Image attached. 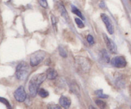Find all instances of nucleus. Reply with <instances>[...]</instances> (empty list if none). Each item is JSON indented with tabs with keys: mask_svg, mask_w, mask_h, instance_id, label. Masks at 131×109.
Masks as SVG:
<instances>
[{
	"mask_svg": "<svg viewBox=\"0 0 131 109\" xmlns=\"http://www.w3.org/2000/svg\"><path fill=\"white\" fill-rule=\"evenodd\" d=\"M38 94H39V96H40V97H43V98L47 97V96H49V93L48 91H46V90H45V89H43V88H40V89L38 90Z\"/></svg>",
	"mask_w": 131,
	"mask_h": 109,
	"instance_id": "obj_16",
	"label": "nucleus"
},
{
	"mask_svg": "<svg viewBox=\"0 0 131 109\" xmlns=\"http://www.w3.org/2000/svg\"><path fill=\"white\" fill-rule=\"evenodd\" d=\"M75 65L78 71L82 73H88L92 67L90 62L86 58L81 56L75 57Z\"/></svg>",
	"mask_w": 131,
	"mask_h": 109,
	"instance_id": "obj_2",
	"label": "nucleus"
},
{
	"mask_svg": "<svg viewBox=\"0 0 131 109\" xmlns=\"http://www.w3.org/2000/svg\"><path fill=\"white\" fill-rule=\"evenodd\" d=\"M72 12L73 14H75V15H77L78 16H79V17L81 18L83 20H84V16L83 15V14H82V13L81 12L80 10H79V9L78 8H76L75 6H72Z\"/></svg>",
	"mask_w": 131,
	"mask_h": 109,
	"instance_id": "obj_14",
	"label": "nucleus"
},
{
	"mask_svg": "<svg viewBox=\"0 0 131 109\" xmlns=\"http://www.w3.org/2000/svg\"><path fill=\"white\" fill-rule=\"evenodd\" d=\"M86 40L87 41H88V43H89L90 45H93V44L95 43L94 38H93V37L92 35H88L86 37Z\"/></svg>",
	"mask_w": 131,
	"mask_h": 109,
	"instance_id": "obj_23",
	"label": "nucleus"
},
{
	"mask_svg": "<svg viewBox=\"0 0 131 109\" xmlns=\"http://www.w3.org/2000/svg\"><path fill=\"white\" fill-rule=\"evenodd\" d=\"M14 97L18 102H23L26 99V93L24 87L20 86L14 92Z\"/></svg>",
	"mask_w": 131,
	"mask_h": 109,
	"instance_id": "obj_6",
	"label": "nucleus"
},
{
	"mask_svg": "<svg viewBox=\"0 0 131 109\" xmlns=\"http://www.w3.org/2000/svg\"><path fill=\"white\" fill-rule=\"evenodd\" d=\"M38 1H39L40 5L42 7L44 8H46L47 7V6H48L47 0H38Z\"/></svg>",
	"mask_w": 131,
	"mask_h": 109,
	"instance_id": "obj_25",
	"label": "nucleus"
},
{
	"mask_svg": "<svg viewBox=\"0 0 131 109\" xmlns=\"http://www.w3.org/2000/svg\"><path fill=\"white\" fill-rule=\"evenodd\" d=\"M75 23H76L77 26H78L79 28H83L84 27V23L82 21L81 19H80L79 18H75Z\"/></svg>",
	"mask_w": 131,
	"mask_h": 109,
	"instance_id": "obj_20",
	"label": "nucleus"
},
{
	"mask_svg": "<svg viewBox=\"0 0 131 109\" xmlns=\"http://www.w3.org/2000/svg\"><path fill=\"white\" fill-rule=\"evenodd\" d=\"M47 78L46 73H40L34 75L29 82V91L31 97H35L40 89V85Z\"/></svg>",
	"mask_w": 131,
	"mask_h": 109,
	"instance_id": "obj_1",
	"label": "nucleus"
},
{
	"mask_svg": "<svg viewBox=\"0 0 131 109\" xmlns=\"http://www.w3.org/2000/svg\"><path fill=\"white\" fill-rule=\"evenodd\" d=\"M95 103L100 108H105L107 106V104L105 101H102V100H97L95 101Z\"/></svg>",
	"mask_w": 131,
	"mask_h": 109,
	"instance_id": "obj_17",
	"label": "nucleus"
},
{
	"mask_svg": "<svg viewBox=\"0 0 131 109\" xmlns=\"http://www.w3.org/2000/svg\"><path fill=\"white\" fill-rule=\"evenodd\" d=\"M29 73V66L25 62H21L16 67V77L19 80H24Z\"/></svg>",
	"mask_w": 131,
	"mask_h": 109,
	"instance_id": "obj_3",
	"label": "nucleus"
},
{
	"mask_svg": "<svg viewBox=\"0 0 131 109\" xmlns=\"http://www.w3.org/2000/svg\"><path fill=\"white\" fill-rule=\"evenodd\" d=\"M47 78L48 80H54L58 76V73L55 69L49 68L46 71Z\"/></svg>",
	"mask_w": 131,
	"mask_h": 109,
	"instance_id": "obj_12",
	"label": "nucleus"
},
{
	"mask_svg": "<svg viewBox=\"0 0 131 109\" xmlns=\"http://www.w3.org/2000/svg\"><path fill=\"white\" fill-rule=\"evenodd\" d=\"M116 85L118 86V87H122L123 85H124V81L122 77H118V78H117V79L116 80Z\"/></svg>",
	"mask_w": 131,
	"mask_h": 109,
	"instance_id": "obj_21",
	"label": "nucleus"
},
{
	"mask_svg": "<svg viewBox=\"0 0 131 109\" xmlns=\"http://www.w3.org/2000/svg\"><path fill=\"white\" fill-rule=\"evenodd\" d=\"M103 38L105 43H106V46H107V49L110 51V53L116 54L117 53V47H116L115 42L113 41H111V38H109L107 36V35H106L105 33H103Z\"/></svg>",
	"mask_w": 131,
	"mask_h": 109,
	"instance_id": "obj_8",
	"label": "nucleus"
},
{
	"mask_svg": "<svg viewBox=\"0 0 131 109\" xmlns=\"http://www.w3.org/2000/svg\"><path fill=\"white\" fill-rule=\"evenodd\" d=\"M100 59L102 60V62L105 63H109L110 62V56L108 55V53L107 52L106 49H103L102 51L100 52L99 54Z\"/></svg>",
	"mask_w": 131,
	"mask_h": 109,
	"instance_id": "obj_11",
	"label": "nucleus"
},
{
	"mask_svg": "<svg viewBox=\"0 0 131 109\" xmlns=\"http://www.w3.org/2000/svg\"><path fill=\"white\" fill-rule=\"evenodd\" d=\"M59 50V54L63 58L67 57V52L66 49H65V47L62 46H60L58 48Z\"/></svg>",
	"mask_w": 131,
	"mask_h": 109,
	"instance_id": "obj_15",
	"label": "nucleus"
},
{
	"mask_svg": "<svg viewBox=\"0 0 131 109\" xmlns=\"http://www.w3.org/2000/svg\"><path fill=\"white\" fill-rule=\"evenodd\" d=\"M47 108H51V109H60L61 107L59 106L58 105H55L54 103H49L48 105H47Z\"/></svg>",
	"mask_w": 131,
	"mask_h": 109,
	"instance_id": "obj_24",
	"label": "nucleus"
},
{
	"mask_svg": "<svg viewBox=\"0 0 131 109\" xmlns=\"http://www.w3.org/2000/svg\"><path fill=\"white\" fill-rule=\"evenodd\" d=\"M46 53L43 50H38L33 53L29 58V64L31 67H35L39 65L45 58Z\"/></svg>",
	"mask_w": 131,
	"mask_h": 109,
	"instance_id": "obj_4",
	"label": "nucleus"
},
{
	"mask_svg": "<svg viewBox=\"0 0 131 109\" xmlns=\"http://www.w3.org/2000/svg\"><path fill=\"white\" fill-rule=\"evenodd\" d=\"M70 89L73 93L75 94H79V92H80V88H79V86L75 82H73L70 83Z\"/></svg>",
	"mask_w": 131,
	"mask_h": 109,
	"instance_id": "obj_13",
	"label": "nucleus"
},
{
	"mask_svg": "<svg viewBox=\"0 0 131 109\" xmlns=\"http://www.w3.org/2000/svg\"><path fill=\"white\" fill-rule=\"evenodd\" d=\"M0 102H1V103H3V104H5V105L6 106V107L8 108H11V105H10V104L9 103L8 101L7 100H6V99L3 98V97H0Z\"/></svg>",
	"mask_w": 131,
	"mask_h": 109,
	"instance_id": "obj_22",
	"label": "nucleus"
},
{
	"mask_svg": "<svg viewBox=\"0 0 131 109\" xmlns=\"http://www.w3.org/2000/svg\"><path fill=\"white\" fill-rule=\"evenodd\" d=\"M57 5L61 16L65 19V20L67 22H69V20H70V17H69V14H68L66 8H65V6H64V5L63 4V3L61 2V1H58L57 3Z\"/></svg>",
	"mask_w": 131,
	"mask_h": 109,
	"instance_id": "obj_9",
	"label": "nucleus"
},
{
	"mask_svg": "<svg viewBox=\"0 0 131 109\" xmlns=\"http://www.w3.org/2000/svg\"><path fill=\"white\" fill-rule=\"evenodd\" d=\"M101 19H102V21L104 22V23L105 24L106 28H107V30L108 32V33L110 34L113 35L114 33V27L113 25V23L111 22V19L109 17L108 15H106V14H101Z\"/></svg>",
	"mask_w": 131,
	"mask_h": 109,
	"instance_id": "obj_7",
	"label": "nucleus"
},
{
	"mask_svg": "<svg viewBox=\"0 0 131 109\" xmlns=\"http://www.w3.org/2000/svg\"><path fill=\"white\" fill-rule=\"evenodd\" d=\"M51 22H52V26H53L54 29L56 32L57 30V19H56V17L54 15H53L52 14L51 16Z\"/></svg>",
	"mask_w": 131,
	"mask_h": 109,
	"instance_id": "obj_18",
	"label": "nucleus"
},
{
	"mask_svg": "<svg viewBox=\"0 0 131 109\" xmlns=\"http://www.w3.org/2000/svg\"><path fill=\"white\" fill-rule=\"evenodd\" d=\"M95 94L97 95V96L99 97H101V98H107L108 97V96L106 94H105L103 93V91H102V90H98V91H97L95 92Z\"/></svg>",
	"mask_w": 131,
	"mask_h": 109,
	"instance_id": "obj_19",
	"label": "nucleus"
},
{
	"mask_svg": "<svg viewBox=\"0 0 131 109\" xmlns=\"http://www.w3.org/2000/svg\"><path fill=\"white\" fill-rule=\"evenodd\" d=\"M60 103L64 108H69L71 105V100L67 96H61L60 98Z\"/></svg>",
	"mask_w": 131,
	"mask_h": 109,
	"instance_id": "obj_10",
	"label": "nucleus"
},
{
	"mask_svg": "<svg viewBox=\"0 0 131 109\" xmlns=\"http://www.w3.org/2000/svg\"><path fill=\"white\" fill-rule=\"evenodd\" d=\"M111 64L116 68H124L126 67L127 63L124 56H117L112 58Z\"/></svg>",
	"mask_w": 131,
	"mask_h": 109,
	"instance_id": "obj_5",
	"label": "nucleus"
}]
</instances>
